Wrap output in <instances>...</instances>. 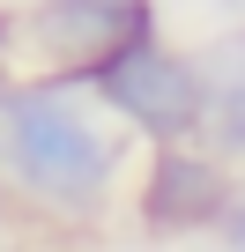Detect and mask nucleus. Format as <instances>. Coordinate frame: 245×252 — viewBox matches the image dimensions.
<instances>
[{"label": "nucleus", "instance_id": "6e6552de", "mask_svg": "<svg viewBox=\"0 0 245 252\" xmlns=\"http://www.w3.org/2000/svg\"><path fill=\"white\" fill-rule=\"evenodd\" d=\"M230 8H245V0H230Z\"/></svg>", "mask_w": 245, "mask_h": 252}, {"label": "nucleus", "instance_id": "0eeeda50", "mask_svg": "<svg viewBox=\"0 0 245 252\" xmlns=\"http://www.w3.org/2000/svg\"><path fill=\"white\" fill-rule=\"evenodd\" d=\"M0 215H8V186H0Z\"/></svg>", "mask_w": 245, "mask_h": 252}, {"label": "nucleus", "instance_id": "f03ea898", "mask_svg": "<svg viewBox=\"0 0 245 252\" xmlns=\"http://www.w3.org/2000/svg\"><path fill=\"white\" fill-rule=\"evenodd\" d=\"M97 111H111L119 126H134L149 149H186L201 141V74L186 52H171L164 37H134L119 45L89 82Z\"/></svg>", "mask_w": 245, "mask_h": 252}, {"label": "nucleus", "instance_id": "423d86ee", "mask_svg": "<svg viewBox=\"0 0 245 252\" xmlns=\"http://www.w3.org/2000/svg\"><path fill=\"white\" fill-rule=\"evenodd\" d=\"M215 237H223V252H245V178L230 186V208H223V222H215Z\"/></svg>", "mask_w": 245, "mask_h": 252}, {"label": "nucleus", "instance_id": "20e7f679", "mask_svg": "<svg viewBox=\"0 0 245 252\" xmlns=\"http://www.w3.org/2000/svg\"><path fill=\"white\" fill-rule=\"evenodd\" d=\"M230 186H238V171H230L223 156H208L201 141H186V149H156L149 171H141L134 215H141L149 237H193V230H215V222H223Z\"/></svg>", "mask_w": 245, "mask_h": 252}, {"label": "nucleus", "instance_id": "f257e3e1", "mask_svg": "<svg viewBox=\"0 0 245 252\" xmlns=\"http://www.w3.org/2000/svg\"><path fill=\"white\" fill-rule=\"evenodd\" d=\"M119 171H127V134L97 119V96L82 82H0V186L52 215H104Z\"/></svg>", "mask_w": 245, "mask_h": 252}, {"label": "nucleus", "instance_id": "7ed1b4c3", "mask_svg": "<svg viewBox=\"0 0 245 252\" xmlns=\"http://www.w3.org/2000/svg\"><path fill=\"white\" fill-rule=\"evenodd\" d=\"M134 37H156L149 0H37L30 15H15V52H30L52 82H89Z\"/></svg>", "mask_w": 245, "mask_h": 252}, {"label": "nucleus", "instance_id": "39448f33", "mask_svg": "<svg viewBox=\"0 0 245 252\" xmlns=\"http://www.w3.org/2000/svg\"><path fill=\"white\" fill-rule=\"evenodd\" d=\"M201 74V149L223 163H245V30L193 52Z\"/></svg>", "mask_w": 245, "mask_h": 252}]
</instances>
